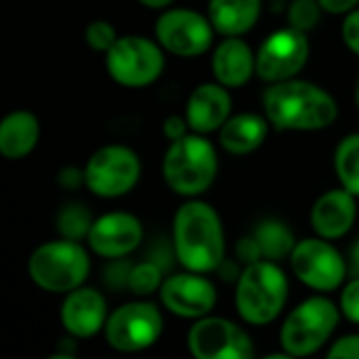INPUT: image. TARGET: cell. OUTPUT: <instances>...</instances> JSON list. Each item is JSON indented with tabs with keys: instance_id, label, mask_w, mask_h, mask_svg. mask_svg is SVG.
<instances>
[{
	"instance_id": "ffe728a7",
	"label": "cell",
	"mask_w": 359,
	"mask_h": 359,
	"mask_svg": "<svg viewBox=\"0 0 359 359\" xmlns=\"http://www.w3.org/2000/svg\"><path fill=\"white\" fill-rule=\"evenodd\" d=\"M271 122L265 114L257 111H240L231 114V118L219 128V145L229 156H250L255 154L269 135Z\"/></svg>"
},
{
	"instance_id": "f1b7e54d",
	"label": "cell",
	"mask_w": 359,
	"mask_h": 359,
	"mask_svg": "<svg viewBox=\"0 0 359 359\" xmlns=\"http://www.w3.org/2000/svg\"><path fill=\"white\" fill-rule=\"evenodd\" d=\"M135 263L128 261V257H122V259H111L109 265L105 267L103 271V282L109 290L114 292H120V290H126L128 292V278H130V269H133Z\"/></svg>"
},
{
	"instance_id": "603a6c76",
	"label": "cell",
	"mask_w": 359,
	"mask_h": 359,
	"mask_svg": "<svg viewBox=\"0 0 359 359\" xmlns=\"http://www.w3.org/2000/svg\"><path fill=\"white\" fill-rule=\"evenodd\" d=\"M252 236L257 238L261 250H263V259L273 261V263H282L284 259H290L294 246H297V236L290 229L288 223L280 221V219H263L255 225Z\"/></svg>"
},
{
	"instance_id": "d6a6232c",
	"label": "cell",
	"mask_w": 359,
	"mask_h": 359,
	"mask_svg": "<svg viewBox=\"0 0 359 359\" xmlns=\"http://www.w3.org/2000/svg\"><path fill=\"white\" fill-rule=\"evenodd\" d=\"M341 36L345 46L359 57V6L345 15L341 25Z\"/></svg>"
},
{
	"instance_id": "f35d334b",
	"label": "cell",
	"mask_w": 359,
	"mask_h": 359,
	"mask_svg": "<svg viewBox=\"0 0 359 359\" xmlns=\"http://www.w3.org/2000/svg\"><path fill=\"white\" fill-rule=\"evenodd\" d=\"M347 265H349V278H359V238L349 248Z\"/></svg>"
},
{
	"instance_id": "6da1fadb",
	"label": "cell",
	"mask_w": 359,
	"mask_h": 359,
	"mask_svg": "<svg viewBox=\"0 0 359 359\" xmlns=\"http://www.w3.org/2000/svg\"><path fill=\"white\" fill-rule=\"evenodd\" d=\"M261 103L271 126L286 133L326 130L341 114L339 101L330 90L299 76L267 84Z\"/></svg>"
},
{
	"instance_id": "ac0fdd59",
	"label": "cell",
	"mask_w": 359,
	"mask_h": 359,
	"mask_svg": "<svg viewBox=\"0 0 359 359\" xmlns=\"http://www.w3.org/2000/svg\"><path fill=\"white\" fill-rule=\"evenodd\" d=\"M358 200L345 187H334L324 191L311 206L309 223L316 236L326 240L345 238L358 221Z\"/></svg>"
},
{
	"instance_id": "83f0119b",
	"label": "cell",
	"mask_w": 359,
	"mask_h": 359,
	"mask_svg": "<svg viewBox=\"0 0 359 359\" xmlns=\"http://www.w3.org/2000/svg\"><path fill=\"white\" fill-rule=\"evenodd\" d=\"M82 36H84V42H86L88 48H93L95 53H103V55L120 38L116 25L111 21H107V19H93V21H88Z\"/></svg>"
},
{
	"instance_id": "4dcf8cb0",
	"label": "cell",
	"mask_w": 359,
	"mask_h": 359,
	"mask_svg": "<svg viewBox=\"0 0 359 359\" xmlns=\"http://www.w3.org/2000/svg\"><path fill=\"white\" fill-rule=\"evenodd\" d=\"M328 359H359V332L355 334H345L341 339H337L334 343H330Z\"/></svg>"
},
{
	"instance_id": "2e32d148",
	"label": "cell",
	"mask_w": 359,
	"mask_h": 359,
	"mask_svg": "<svg viewBox=\"0 0 359 359\" xmlns=\"http://www.w3.org/2000/svg\"><path fill=\"white\" fill-rule=\"evenodd\" d=\"M109 318L107 299L103 292H99L93 286H80L67 294H63L61 309H59V322L61 328L80 339H93L105 330Z\"/></svg>"
},
{
	"instance_id": "8fae6325",
	"label": "cell",
	"mask_w": 359,
	"mask_h": 359,
	"mask_svg": "<svg viewBox=\"0 0 359 359\" xmlns=\"http://www.w3.org/2000/svg\"><path fill=\"white\" fill-rule=\"evenodd\" d=\"M217 29L206 13L189 6H168L154 25V38L168 55L194 59L208 53L215 44Z\"/></svg>"
},
{
	"instance_id": "e575fe53",
	"label": "cell",
	"mask_w": 359,
	"mask_h": 359,
	"mask_svg": "<svg viewBox=\"0 0 359 359\" xmlns=\"http://www.w3.org/2000/svg\"><path fill=\"white\" fill-rule=\"evenodd\" d=\"M189 133H191V128H189V122H187L185 114L183 116L172 114V116L164 118V122H162V135H164V139L168 143L170 141H179V139H183Z\"/></svg>"
},
{
	"instance_id": "836d02e7",
	"label": "cell",
	"mask_w": 359,
	"mask_h": 359,
	"mask_svg": "<svg viewBox=\"0 0 359 359\" xmlns=\"http://www.w3.org/2000/svg\"><path fill=\"white\" fill-rule=\"evenodd\" d=\"M55 181H57V185L63 191H78L80 187H84V168H78V166H61L57 170Z\"/></svg>"
},
{
	"instance_id": "4316f807",
	"label": "cell",
	"mask_w": 359,
	"mask_h": 359,
	"mask_svg": "<svg viewBox=\"0 0 359 359\" xmlns=\"http://www.w3.org/2000/svg\"><path fill=\"white\" fill-rule=\"evenodd\" d=\"M324 15V8L320 4V0H290L288 8H286V19L288 25L301 29V32H311L320 25Z\"/></svg>"
},
{
	"instance_id": "d4e9b609",
	"label": "cell",
	"mask_w": 359,
	"mask_h": 359,
	"mask_svg": "<svg viewBox=\"0 0 359 359\" xmlns=\"http://www.w3.org/2000/svg\"><path fill=\"white\" fill-rule=\"evenodd\" d=\"M95 217L90 215L88 206L82 202H67L59 208L55 217V229L61 238L86 242Z\"/></svg>"
},
{
	"instance_id": "3957f363",
	"label": "cell",
	"mask_w": 359,
	"mask_h": 359,
	"mask_svg": "<svg viewBox=\"0 0 359 359\" xmlns=\"http://www.w3.org/2000/svg\"><path fill=\"white\" fill-rule=\"evenodd\" d=\"M219 177V151L208 135L189 133L170 141L162 156V179L166 187L189 200L202 198Z\"/></svg>"
},
{
	"instance_id": "9a60e30c",
	"label": "cell",
	"mask_w": 359,
	"mask_h": 359,
	"mask_svg": "<svg viewBox=\"0 0 359 359\" xmlns=\"http://www.w3.org/2000/svg\"><path fill=\"white\" fill-rule=\"evenodd\" d=\"M145 231L139 217L126 210H111L95 217L86 244L90 252L101 259H122L130 257L143 242Z\"/></svg>"
},
{
	"instance_id": "7402d4cb",
	"label": "cell",
	"mask_w": 359,
	"mask_h": 359,
	"mask_svg": "<svg viewBox=\"0 0 359 359\" xmlns=\"http://www.w3.org/2000/svg\"><path fill=\"white\" fill-rule=\"evenodd\" d=\"M263 0H208L206 15L221 36H244L261 19Z\"/></svg>"
},
{
	"instance_id": "cb8c5ba5",
	"label": "cell",
	"mask_w": 359,
	"mask_h": 359,
	"mask_svg": "<svg viewBox=\"0 0 359 359\" xmlns=\"http://www.w3.org/2000/svg\"><path fill=\"white\" fill-rule=\"evenodd\" d=\"M332 162L339 185L359 198V133H349L339 141Z\"/></svg>"
},
{
	"instance_id": "8992f818",
	"label": "cell",
	"mask_w": 359,
	"mask_h": 359,
	"mask_svg": "<svg viewBox=\"0 0 359 359\" xmlns=\"http://www.w3.org/2000/svg\"><path fill=\"white\" fill-rule=\"evenodd\" d=\"M341 307L324 292L301 301L280 326V347L290 358H309L324 349L341 324Z\"/></svg>"
},
{
	"instance_id": "d590c367",
	"label": "cell",
	"mask_w": 359,
	"mask_h": 359,
	"mask_svg": "<svg viewBox=\"0 0 359 359\" xmlns=\"http://www.w3.org/2000/svg\"><path fill=\"white\" fill-rule=\"evenodd\" d=\"M242 269H244V265H242L238 259H225V261L219 265L217 273H219V278H221L223 282H227V284H236V282H238V278L242 276Z\"/></svg>"
},
{
	"instance_id": "ba28073f",
	"label": "cell",
	"mask_w": 359,
	"mask_h": 359,
	"mask_svg": "<svg viewBox=\"0 0 359 359\" xmlns=\"http://www.w3.org/2000/svg\"><path fill=\"white\" fill-rule=\"evenodd\" d=\"M143 164L139 154L122 143L101 145L84 164V187L101 200L128 196L141 181Z\"/></svg>"
},
{
	"instance_id": "74e56055",
	"label": "cell",
	"mask_w": 359,
	"mask_h": 359,
	"mask_svg": "<svg viewBox=\"0 0 359 359\" xmlns=\"http://www.w3.org/2000/svg\"><path fill=\"white\" fill-rule=\"evenodd\" d=\"M78 341L80 339H76V337H72V334L65 332V337L59 339V343H57V355L65 359L74 358L78 353Z\"/></svg>"
},
{
	"instance_id": "f546056e",
	"label": "cell",
	"mask_w": 359,
	"mask_h": 359,
	"mask_svg": "<svg viewBox=\"0 0 359 359\" xmlns=\"http://www.w3.org/2000/svg\"><path fill=\"white\" fill-rule=\"evenodd\" d=\"M341 313L347 322L359 326V278H351L343 284L341 297H339Z\"/></svg>"
},
{
	"instance_id": "1f68e13d",
	"label": "cell",
	"mask_w": 359,
	"mask_h": 359,
	"mask_svg": "<svg viewBox=\"0 0 359 359\" xmlns=\"http://www.w3.org/2000/svg\"><path fill=\"white\" fill-rule=\"evenodd\" d=\"M236 259L246 267V265H252L257 261H263V250L257 242V238L252 233L248 236H242L238 242H236Z\"/></svg>"
},
{
	"instance_id": "ab89813d",
	"label": "cell",
	"mask_w": 359,
	"mask_h": 359,
	"mask_svg": "<svg viewBox=\"0 0 359 359\" xmlns=\"http://www.w3.org/2000/svg\"><path fill=\"white\" fill-rule=\"evenodd\" d=\"M141 6H145V8H149V11H164V8H168L175 0H137Z\"/></svg>"
},
{
	"instance_id": "d6986e66",
	"label": "cell",
	"mask_w": 359,
	"mask_h": 359,
	"mask_svg": "<svg viewBox=\"0 0 359 359\" xmlns=\"http://www.w3.org/2000/svg\"><path fill=\"white\" fill-rule=\"evenodd\" d=\"M210 72L229 90L242 88L257 76V50L242 36H223L212 48Z\"/></svg>"
},
{
	"instance_id": "277c9868",
	"label": "cell",
	"mask_w": 359,
	"mask_h": 359,
	"mask_svg": "<svg viewBox=\"0 0 359 359\" xmlns=\"http://www.w3.org/2000/svg\"><path fill=\"white\" fill-rule=\"evenodd\" d=\"M290 284L273 261H257L242 269L236 282V311L248 326H269L286 309Z\"/></svg>"
},
{
	"instance_id": "484cf974",
	"label": "cell",
	"mask_w": 359,
	"mask_h": 359,
	"mask_svg": "<svg viewBox=\"0 0 359 359\" xmlns=\"http://www.w3.org/2000/svg\"><path fill=\"white\" fill-rule=\"evenodd\" d=\"M164 278H166V271L145 259V261H139L133 265L130 269V278H128V292L137 299H149L151 294H158L162 284H164Z\"/></svg>"
},
{
	"instance_id": "5b68a950",
	"label": "cell",
	"mask_w": 359,
	"mask_h": 359,
	"mask_svg": "<svg viewBox=\"0 0 359 359\" xmlns=\"http://www.w3.org/2000/svg\"><path fill=\"white\" fill-rule=\"evenodd\" d=\"M90 255L82 242L57 238L36 246L27 259V278L34 286L53 294H67L86 284Z\"/></svg>"
},
{
	"instance_id": "60d3db41",
	"label": "cell",
	"mask_w": 359,
	"mask_h": 359,
	"mask_svg": "<svg viewBox=\"0 0 359 359\" xmlns=\"http://www.w3.org/2000/svg\"><path fill=\"white\" fill-rule=\"evenodd\" d=\"M288 4H290V0H269V6L273 13H286Z\"/></svg>"
},
{
	"instance_id": "5bb4252c",
	"label": "cell",
	"mask_w": 359,
	"mask_h": 359,
	"mask_svg": "<svg viewBox=\"0 0 359 359\" xmlns=\"http://www.w3.org/2000/svg\"><path fill=\"white\" fill-rule=\"evenodd\" d=\"M160 305L181 320H200L210 316L217 307L219 292L208 273L198 271H177L164 278V284L158 292Z\"/></svg>"
},
{
	"instance_id": "7c38bea8",
	"label": "cell",
	"mask_w": 359,
	"mask_h": 359,
	"mask_svg": "<svg viewBox=\"0 0 359 359\" xmlns=\"http://www.w3.org/2000/svg\"><path fill=\"white\" fill-rule=\"evenodd\" d=\"M187 349L196 359H250L257 353L252 337L240 324L212 313L194 320Z\"/></svg>"
},
{
	"instance_id": "52a82bcc",
	"label": "cell",
	"mask_w": 359,
	"mask_h": 359,
	"mask_svg": "<svg viewBox=\"0 0 359 359\" xmlns=\"http://www.w3.org/2000/svg\"><path fill=\"white\" fill-rule=\"evenodd\" d=\"M166 67V50L154 38L124 34L105 53L107 76L124 88H145L160 80Z\"/></svg>"
},
{
	"instance_id": "7a4b0ae2",
	"label": "cell",
	"mask_w": 359,
	"mask_h": 359,
	"mask_svg": "<svg viewBox=\"0 0 359 359\" xmlns=\"http://www.w3.org/2000/svg\"><path fill=\"white\" fill-rule=\"evenodd\" d=\"M172 248L183 269L217 273L227 259L223 219L217 208L202 198L185 200L172 217Z\"/></svg>"
},
{
	"instance_id": "b9f144b4",
	"label": "cell",
	"mask_w": 359,
	"mask_h": 359,
	"mask_svg": "<svg viewBox=\"0 0 359 359\" xmlns=\"http://www.w3.org/2000/svg\"><path fill=\"white\" fill-rule=\"evenodd\" d=\"M355 103H358V109H359V78H358V82H355Z\"/></svg>"
},
{
	"instance_id": "44dd1931",
	"label": "cell",
	"mask_w": 359,
	"mask_h": 359,
	"mask_svg": "<svg viewBox=\"0 0 359 359\" xmlns=\"http://www.w3.org/2000/svg\"><path fill=\"white\" fill-rule=\"evenodd\" d=\"M40 141V120L29 109H13L0 120V156L8 162L25 160Z\"/></svg>"
},
{
	"instance_id": "30bf717a",
	"label": "cell",
	"mask_w": 359,
	"mask_h": 359,
	"mask_svg": "<svg viewBox=\"0 0 359 359\" xmlns=\"http://www.w3.org/2000/svg\"><path fill=\"white\" fill-rule=\"evenodd\" d=\"M290 271L294 278L316 292H334L343 288L349 278L347 257L332 244V240L313 236L299 240L290 259Z\"/></svg>"
},
{
	"instance_id": "9c48e42d",
	"label": "cell",
	"mask_w": 359,
	"mask_h": 359,
	"mask_svg": "<svg viewBox=\"0 0 359 359\" xmlns=\"http://www.w3.org/2000/svg\"><path fill=\"white\" fill-rule=\"evenodd\" d=\"M164 309V307H162ZM149 299H135L109 311L103 337L118 353H141L151 349L164 334V313Z\"/></svg>"
},
{
	"instance_id": "8d00e7d4",
	"label": "cell",
	"mask_w": 359,
	"mask_h": 359,
	"mask_svg": "<svg viewBox=\"0 0 359 359\" xmlns=\"http://www.w3.org/2000/svg\"><path fill=\"white\" fill-rule=\"evenodd\" d=\"M324 13L328 15H347L359 6V0H320Z\"/></svg>"
},
{
	"instance_id": "4fadbf2b",
	"label": "cell",
	"mask_w": 359,
	"mask_h": 359,
	"mask_svg": "<svg viewBox=\"0 0 359 359\" xmlns=\"http://www.w3.org/2000/svg\"><path fill=\"white\" fill-rule=\"evenodd\" d=\"M311 55L307 32L292 25L271 32L257 48V78L265 84L297 78Z\"/></svg>"
},
{
	"instance_id": "e0dca14e",
	"label": "cell",
	"mask_w": 359,
	"mask_h": 359,
	"mask_svg": "<svg viewBox=\"0 0 359 359\" xmlns=\"http://www.w3.org/2000/svg\"><path fill=\"white\" fill-rule=\"evenodd\" d=\"M231 93L217 80L198 84L185 101V118L189 128L200 135L219 133V128L231 118Z\"/></svg>"
}]
</instances>
